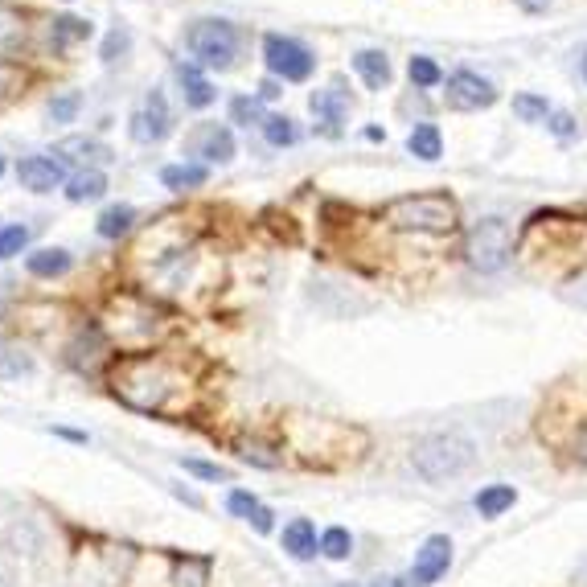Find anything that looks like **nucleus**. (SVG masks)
<instances>
[{
  "label": "nucleus",
  "mask_w": 587,
  "mask_h": 587,
  "mask_svg": "<svg viewBox=\"0 0 587 587\" xmlns=\"http://www.w3.org/2000/svg\"><path fill=\"white\" fill-rule=\"evenodd\" d=\"M58 161H78V165H99V161H111V152L99 144V140H87V136H70L58 144Z\"/></svg>",
  "instance_id": "2eb2a0df"
},
{
  "label": "nucleus",
  "mask_w": 587,
  "mask_h": 587,
  "mask_svg": "<svg viewBox=\"0 0 587 587\" xmlns=\"http://www.w3.org/2000/svg\"><path fill=\"white\" fill-rule=\"evenodd\" d=\"M29 374H33V358L13 345H0V378L13 382V378H29Z\"/></svg>",
  "instance_id": "393cba45"
},
{
  "label": "nucleus",
  "mask_w": 587,
  "mask_h": 587,
  "mask_svg": "<svg viewBox=\"0 0 587 587\" xmlns=\"http://www.w3.org/2000/svg\"><path fill=\"white\" fill-rule=\"evenodd\" d=\"M29 247V226H0V259H13Z\"/></svg>",
  "instance_id": "cd10ccee"
},
{
  "label": "nucleus",
  "mask_w": 587,
  "mask_h": 587,
  "mask_svg": "<svg viewBox=\"0 0 587 587\" xmlns=\"http://www.w3.org/2000/svg\"><path fill=\"white\" fill-rule=\"evenodd\" d=\"M17 181H21V189H29V193H54V189L66 181V169H62L58 156H21Z\"/></svg>",
  "instance_id": "1a4fd4ad"
},
{
  "label": "nucleus",
  "mask_w": 587,
  "mask_h": 587,
  "mask_svg": "<svg viewBox=\"0 0 587 587\" xmlns=\"http://www.w3.org/2000/svg\"><path fill=\"white\" fill-rule=\"evenodd\" d=\"M173 386H177L173 370L156 354H128V358H120V366H115V374H111L115 395H120L128 407L148 411V415H161L169 407Z\"/></svg>",
  "instance_id": "f257e3e1"
},
{
  "label": "nucleus",
  "mask_w": 587,
  "mask_h": 587,
  "mask_svg": "<svg viewBox=\"0 0 587 587\" xmlns=\"http://www.w3.org/2000/svg\"><path fill=\"white\" fill-rule=\"evenodd\" d=\"M78 107H83V99H78V91H66V95H58V99L50 103V120H54V124H74Z\"/></svg>",
  "instance_id": "2f4dec72"
},
{
  "label": "nucleus",
  "mask_w": 587,
  "mask_h": 587,
  "mask_svg": "<svg viewBox=\"0 0 587 587\" xmlns=\"http://www.w3.org/2000/svg\"><path fill=\"white\" fill-rule=\"evenodd\" d=\"M132 128V140L136 144H161L169 132H173V115H169V103H165V95L161 91H152L148 99H144V107L128 120Z\"/></svg>",
  "instance_id": "6e6552de"
},
{
  "label": "nucleus",
  "mask_w": 587,
  "mask_h": 587,
  "mask_svg": "<svg viewBox=\"0 0 587 587\" xmlns=\"http://www.w3.org/2000/svg\"><path fill=\"white\" fill-rule=\"evenodd\" d=\"M473 460H477V448H473V440H468L464 432H436V436H423L411 448V464H415V473L427 485H440V481L460 477Z\"/></svg>",
  "instance_id": "f03ea898"
},
{
  "label": "nucleus",
  "mask_w": 587,
  "mask_h": 587,
  "mask_svg": "<svg viewBox=\"0 0 587 587\" xmlns=\"http://www.w3.org/2000/svg\"><path fill=\"white\" fill-rule=\"evenodd\" d=\"M193 152H198L202 161H210V165H226L230 156H234V136H230V128L206 124V128L198 132V144H193Z\"/></svg>",
  "instance_id": "f8f14e48"
},
{
  "label": "nucleus",
  "mask_w": 587,
  "mask_h": 587,
  "mask_svg": "<svg viewBox=\"0 0 587 587\" xmlns=\"http://www.w3.org/2000/svg\"><path fill=\"white\" fill-rule=\"evenodd\" d=\"M177 78H181V95H185V103H189V107H198V111H202V107H210V103H214V95H218V91H214V83H210V78H206L198 66H181V70H177Z\"/></svg>",
  "instance_id": "4468645a"
},
{
  "label": "nucleus",
  "mask_w": 587,
  "mask_h": 587,
  "mask_svg": "<svg viewBox=\"0 0 587 587\" xmlns=\"http://www.w3.org/2000/svg\"><path fill=\"white\" fill-rule=\"evenodd\" d=\"M514 501H518V493H514V485H489V489H481L477 493V514L481 518H501L505 510H514Z\"/></svg>",
  "instance_id": "6ab92c4d"
},
{
  "label": "nucleus",
  "mask_w": 587,
  "mask_h": 587,
  "mask_svg": "<svg viewBox=\"0 0 587 587\" xmlns=\"http://www.w3.org/2000/svg\"><path fill=\"white\" fill-rule=\"evenodd\" d=\"M107 193V177L99 169H78L70 181H66V198L70 202H95Z\"/></svg>",
  "instance_id": "f3484780"
},
{
  "label": "nucleus",
  "mask_w": 587,
  "mask_h": 587,
  "mask_svg": "<svg viewBox=\"0 0 587 587\" xmlns=\"http://www.w3.org/2000/svg\"><path fill=\"white\" fill-rule=\"evenodd\" d=\"M407 148H411V156H419V161H440L444 136H440L436 124H419V128L407 136Z\"/></svg>",
  "instance_id": "4be33fe9"
},
{
  "label": "nucleus",
  "mask_w": 587,
  "mask_h": 587,
  "mask_svg": "<svg viewBox=\"0 0 587 587\" xmlns=\"http://www.w3.org/2000/svg\"><path fill=\"white\" fill-rule=\"evenodd\" d=\"M341 587H358V583H341Z\"/></svg>",
  "instance_id": "49530a36"
},
{
  "label": "nucleus",
  "mask_w": 587,
  "mask_h": 587,
  "mask_svg": "<svg viewBox=\"0 0 587 587\" xmlns=\"http://www.w3.org/2000/svg\"><path fill=\"white\" fill-rule=\"evenodd\" d=\"M206 177H210V169H206V165H169V169H161V185H165V189H173V193L202 189V185H206Z\"/></svg>",
  "instance_id": "412c9836"
},
{
  "label": "nucleus",
  "mask_w": 587,
  "mask_h": 587,
  "mask_svg": "<svg viewBox=\"0 0 587 587\" xmlns=\"http://www.w3.org/2000/svg\"><path fill=\"white\" fill-rule=\"evenodd\" d=\"M448 99L456 103V107H489L493 99H497V91H493V83L489 78H481V74H473V70H456L452 78H448Z\"/></svg>",
  "instance_id": "9d476101"
},
{
  "label": "nucleus",
  "mask_w": 587,
  "mask_h": 587,
  "mask_svg": "<svg viewBox=\"0 0 587 587\" xmlns=\"http://www.w3.org/2000/svg\"><path fill=\"white\" fill-rule=\"evenodd\" d=\"M510 251H514V234H510V222L505 218H485V222L473 226V234H468V263L481 267V271L505 267Z\"/></svg>",
  "instance_id": "423d86ee"
},
{
  "label": "nucleus",
  "mask_w": 587,
  "mask_h": 587,
  "mask_svg": "<svg viewBox=\"0 0 587 587\" xmlns=\"http://www.w3.org/2000/svg\"><path fill=\"white\" fill-rule=\"evenodd\" d=\"M308 107H312V115H321V120L329 124V128H337L341 120H345V107H349V99H345V91L341 87H329V91H317L308 99Z\"/></svg>",
  "instance_id": "aec40b11"
},
{
  "label": "nucleus",
  "mask_w": 587,
  "mask_h": 587,
  "mask_svg": "<svg viewBox=\"0 0 587 587\" xmlns=\"http://www.w3.org/2000/svg\"><path fill=\"white\" fill-rule=\"evenodd\" d=\"M230 124H243V128L263 124V107H259V99H247V95L230 99Z\"/></svg>",
  "instance_id": "c85d7f7f"
},
{
  "label": "nucleus",
  "mask_w": 587,
  "mask_h": 587,
  "mask_svg": "<svg viewBox=\"0 0 587 587\" xmlns=\"http://www.w3.org/2000/svg\"><path fill=\"white\" fill-rule=\"evenodd\" d=\"M243 460H255V464H263V468H276V464H280V456H267L263 444H247V448H243Z\"/></svg>",
  "instance_id": "f704fd0d"
},
{
  "label": "nucleus",
  "mask_w": 587,
  "mask_h": 587,
  "mask_svg": "<svg viewBox=\"0 0 587 587\" xmlns=\"http://www.w3.org/2000/svg\"><path fill=\"white\" fill-rule=\"evenodd\" d=\"M124 46H128V33L115 29V33L107 37V46H103V62H115V50H124Z\"/></svg>",
  "instance_id": "c9c22d12"
},
{
  "label": "nucleus",
  "mask_w": 587,
  "mask_h": 587,
  "mask_svg": "<svg viewBox=\"0 0 587 587\" xmlns=\"http://www.w3.org/2000/svg\"><path fill=\"white\" fill-rule=\"evenodd\" d=\"M321 555L333 559V563L349 559V555H354V534H349L345 526H329V530L321 534Z\"/></svg>",
  "instance_id": "b1692460"
},
{
  "label": "nucleus",
  "mask_w": 587,
  "mask_h": 587,
  "mask_svg": "<svg viewBox=\"0 0 587 587\" xmlns=\"http://www.w3.org/2000/svg\"><path fill=\"white\" fill-rule=\"evenodd\" d=\"M448 567H452V538L448 534H432L415 551V563H411L407 583L411 587H432V583H440L448 575Z\"/></svg>",
  "instance_id": "0eeeda50"
},
{
  "label": "nucleus",
  "mask_w": 587,
  "mask_h": 587,
  "mask_svg": "<svg viewBox=\"0 0 587 587\" xmlns=\"http://www.w3.org/2000/svg\"><path fill=\"white\" fill-rule=\"evenodd\" d=\"M181 468L185 473H193V477H202V481H230V473L222 464H206V460H181Z\"/></svg>",
  "instance_id": "72a5a7b5"
},
{
  "label": "nucleus",
  "mask_w": 587,
  "mask_h": 587,
  "mask_svg": "<svg viewBox=\"0 0 587 587\" xmlns=\"http://www.w3.org/2000/svg\"><path fill=\"white\" fill-rule=\"evenodd\" d=\"M132 222H136V210H132V206H107V210L99 214L95 230L103 234V239H120V234L132 230Z\"/></svg>",
  "instance_id": "5701e85b"
},
{
  "label": "nucleus",
  "mask_w": 587,
  "mask_h": 587,
  "mask_svg": "<svg viewBox=\"0 0 587 587\" xmlns=\"http://www.w3.org/2000/svg\"><path fill=\"white\" fill-rule=\"evenodd\" d=\"M370 587H403V579H374Z\"/></svg>",
  "instance_id": "a19ab883"
},
{
  "label": "nucleus",
  "mask_w": 587,
  "mask_h": 587,
  "mask_svg": "<svg viewBox=\"0 0 587 587\" xmlns=\"http://www.w3.org/2000/svg\"><path fill=\"white\" fill-rule=\"evenodd\" d=\"M95 29H91V21H78V17H58L54 21V42L58 46H66V42H87Z\"/></svg>",
  "instance_id": "bb28decb"
},
{
  "label": "nucleus",
  "mask_w": 587,
  "mask_h": 587,
  "mask_svg": "<svg viewBox=\"0 0 587 587\" xmlns=\"http://www.w3.org/2000/svg\"><path fill=\"white\" fill-rule=\"evenodd\" d=\"M386 222L395 230H427L444 234L456 226V202L444 193H415V198H399L386 206Z\"/></svg>",
  "instance_id": "7ed1b4c3"
},
{
  "label": "nucleus",
  "mask_w": 587,
  "mask_h": 587,
  "mask_svg": "<svg viewBox=\"0 0 587 587\" xmlns=\"http://www.w3.org/2000/svg\"><path fill=\"white\" fill-rule=\"evenodd\" d=\"M263 136H267L271 148H288V144H296V128H292L288 115H267V120H263Z\"/></svg>",
  "instance_id": "a878e982"
},
{
  "label": "nucleus",
  "mask_w": 587,
  "mask_h": 587,
  "mask_svg": "<svg viewBox=\"0 0 587 587\" xmlns=\"http://www.w3.org/2000/svg\"><path fill=\"white\" fill-rule=\"evenodd\" d=\"M13 87V70H9V62H0V95H5Z\"/></svg>",
  "instance_id": "58836bf2"
},
{
  "label": "nucleus",
  "mask_w": 587,
  "mask_h": 587,
  "mask_svg": "<svg viewBox=\"0 0 587 587\" xmlns=\"http://www.w3.org/2000/svg\"><path fill=\"white\" fill-rule=\"evenodd\" d=\"M354 70L366 78L370 91H382V87L390 83V58H386L382 50H362V54L354 58Z\"/></svg>",
  "instance_id": "a211bd4d"
},
{
  "label": "nucleus",
  "mask_w": 587,
  "mask_h": 587,
  "mask_svg": "<svg viewBox=\"0 0 587 587\" xmlns=\"http://www.w3.org/2000/svg\"><path fill=\"white\" fill-rule=\"evenodd\" d=\"M25 46V21L9 5H0V62H13Z\"/></svg>",
  "instance_id": "dca6fc26"
},
{
  "label": "nucleus",
  "mask_w": 587,
  "mask_h": 587,
  "mask_svg": "<svg viewBox=\"0 0 587 587\" xmlns=\"http://www.w3.org/2000/svg\"><path fill=\"white\" fill-rule=\"evenodd\" d=\"M522 5H526V9H546L551 0H522Z\"/></svg>",
  "instance_id": "79ce46f5"
},
{
  "label": "nucleus",
  "mask_w": 587,
  "mask_h": 587,
  "mask_svg": "<svg viewBox=\"0 0 587 587\" xmlns=\"http://www.w3.org/2000/svg\"><path fill=\"white\" fill-rule=\"evenodd\" d=\"M226 510H230L234 518H247V522H251V518H255L259 510H263V501H259L255 493H243V489H234V493L226 497Z\"/></svg>",
  "instance_id": "c756f323"
},
{
  "label": "nucleus",
  "mask_w": 587,
  "mask_h": 587,
  "mask_svg": "<svg viewBox=\"0 0 587 587\" xmlns=\"http://www.w3.org/2000/svg\"><path fill=\"white\" fill-rule=\"evenodd\" d=\"M185 50L206 70H226V66H234V58H239V29L222 17L193 21L189 33H185Z\"/></svg>",
  "instance_id": "20e7f679"
},
{
  "label": "nucleus",
  "mask_w": 587,
  "mask_h": 587,
  "mask_svg": "<svg viewBox=\"0 0 587 587\" xmlns=\"http://www.w3.org/2000/svg\"><path fill=\"white\" fill-rule=\"evenodd\" d=\"M407 74H411V83L415 87H436L440 83V66L432 62V58H411V66H407Z\"/></svg>",
  "instance_id": "7c9ffc66"
},
{
  "label": "nucleus",
  "mask_w": 587,
  "mask_h": 587,
  "mask_svg": "<svg viewBox=\"0 0 587 587\" xmlns=\"http://www.w3.org/2000/svg\"><path fill=\"white\" fill-rule=\"evenodd\" d=\"M263 62L276 78H284V83H304V78H312V70H317L312 50L304 42H296V37H284V33L263 37Z\"/></svg>",
  "instance_id": "39448f33"
},
{
  "label": "nucleus",
  "mask_w": 587,
  "mask_h": 587,
  "mask_svg": "<svg viewBox=\"0 0 587 587\" xmlns=\"http://www.w3.org/2000/svg\"><path fill=\"white\" fill-rule=\"evenodd\" d=\"M579 456H583V460H587V436H583V440H579Z\"/></svg>",
  "instance_id": "37998d69"
},
{
  "label": "nucleus",
  "mask_w": 587,
  "mask_h": 587,
  "mask_svg": "<svg viewBox=\"0 0 587 587\" xmlns=\"http://www.w3.org/2000/svg\"><path fill=\"white\" fill-rule=\"evenodd\" d=\"M551 132L567 140V136L575 132V120H571V115H567V111H555V115H551Z\"/></svg>",
  "instance_id": "e433bc0d"
},
{
  "label": "nucleus",
  "mask_w": 587,
  "mask_h": 587,
  "mask_svg": "<svg viewBox=\"0 0 587 587\" xmlns=\"http://www.w3.org/2000/svg\"><path fill=\"white\" fill-rule=\"evenodd\" d=\"M70 263H74L70 251H62V247H42V251H33L25 259L29 276H37V280H58V276H66Z\"/></svg>",
  "instance_id": "ddd939ff"
},
{
  "label": "nucleus",
  "mask_w": 587,
  "mask_h": 587,
  "mask_svg": "<svg viewBox=\"0 0 587 587\" xmlns=\"http://www.w3.org/2000/svg\"><path fill=\"white\" fill-rule=\"evenodd\" d=\"M583 78H587V58H583Z\"/></svg>",
  "instance_id": "a18cd8bd"
},
{
  "label": "nucleus",
  "mask_w": 587,
  "mask_h": 587,
  "mask_svg": "<svg viewBox=\"0 0 587 587\" xmlns=\"http://www.w3.org/2000/svg\"><path fill=\"white\" fill-rule=\"evenodd\" d=\"M284 551H288L292 559H300V563H308V559H317V551H321V538H317V526H312L308 518H292V522L284 526Z\"/></svg>",
  "instance_id": "9b49d317"
},
{
  "label": "nucleus",
  "mask_w": 587,
  "mask_h": 587,
  "mask_svg": "<svg viewBox=\"0 0 587 587\" xmlns=\"http://www.w3.org/2000/svg\"><path fill=\"white\" fill-rule=\"evenodd\" d=\"M251 526H255L259 534H267V530H271V510H267V505H263V510H259L255 518H251Z\"/></svg>",
  "instance_id": "4c0bfd02"
},
{
  "label": "nucleus",
  "mask_w": 587,
  "mask_h": 587,
  "mask_svg": "<svg viewBox=\"0 0 587 587\" xmlns=\"http://www.w3.org/2000/svg\"><path fill=\"white\" fill-rule=\"evenodd\" d=\"M259 95H263V99H276V95H280V87H276V83H263V87H259Z\"/></svg>",
  "instance_id": "ea45409f"
},
{
  "label": "nucleus",
  "mask_w": 587,
  "mask_h": 587,
  "mask_svg": "<svg viewBox=\"0 0 587 587\" xmlns=\"http://www.w3.org/2000/svg\"><path fill=\"white\" fill-rule=\"evenodd\" d=\"M0 177H5V156H0Z\"/></svg>",
  "instance_id": "c03bdc74"
},
{
  "label": "nucleus",
  "mask_w": 587,
  "mask_h": 587,
  "mask_svg": "<svg viewBox=\"0 0 587 587\" xmlns=\"http://www.w3.org/2000/svg\"><path fill=\"white\" fill-rule=\"evenodd\" d=\"M514 111L522 115L526 124H538V120H546V115H551V107H546L542 95H518V99H514Z\"/></svg>",
  "instance_id": "473e14b6"
}]
</instances>
